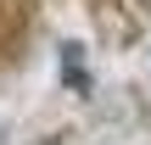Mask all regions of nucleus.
Segmentation results:
<instances>
[{
  "instance_id": "nucleus-1",
  "label": "nucleus",
  "mask_w": 151,
  "mask_h": 145,
  "mask_svg": "<svg viewBox=\"0 0 151 145\" xmlns=\"http://www.w3.org/2000/svg\"><path fill=\"white\" fill-rule=\"evenodd\" d=\"M146 6H151V0H146Z\"/></svg>"
}]
</instances>
